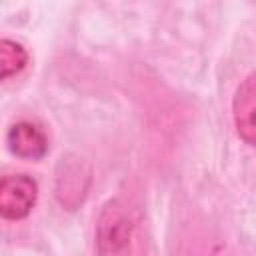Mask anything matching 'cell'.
<instances>
[{"mask_svg": "<svg viewBox=\"0 0 256 256\" xmlns=\"http://www.w3.org/2000/svg\"><path fill=\"white\" fill-rule=\"evenodd\" d=\"M36 182L26 174H8L0 182V214L8 220L28 216L36 202Z\"/></svg>", "mask_w": 256, "mask_h": 256, "instance_id": "1", "label": "cell"}, {"mask_svg": "<svg viewBox=\"0 0 256 256\" xmlns=\"http://www.w3.org/2000/svg\"><path fill=\"white\" fill-rule=\"evenodd\" d=\"M234 124L240 138L256 146V72L250 74L236 90L234 102Z\"/></svg>", "mask_w": 256, "mask_h": 256, "instance_id": "2", "label": "cell"}, {"mask_svg": "<svg viewBox=\"0 0 256 256\" xmlns=\"http://www.w3.org/2000/svg\"><path fill=\"white\" fill-rule=\"evenodd\" d=\"M8 146L20 158L38 160L48 150L46 134L32 122H18L8 130Z\"/></svg>", "mask_w": 256, "mask_h": 256, "instance_id": "3", "label": "cell"}, {"mask_svg": "<svg viewBox=\"0 0 256 256\" xmlns=\"http://www.w3.org/2000/svg\"><path fill=\"white\" fill-rule=\"evenodd\" d=\"M130 238V220L124 212L116 208V204H108L106 212L100 220V242H110L108 250L118 252L120 244H126Z\"/></svg>", "mask_w": 256, "mask_h": 256, "instance_id": "4", "label": "cell"}, {"mask_svg": "<svg viewBox=\"0 0 256 256\" xmlns=\"http://www.w3.org/2000/svg\"><path fill=\"white\" fill-rule=\"evenodd\" d=\"M88 186V172L80 174V164L78 162H68L64 166V174L58 176V198L62 204L70 206V196L74 194L76 200H82L84 192Z\"/></svg>", "mask_w": 256, "mask_h": 256, "instance_id": "5", "label": "cell"}, {"mask_svg": "<svg viewBox=\"0 0 256 256\" xmlns=\"http://www.w3.org/2000/svg\"><path fill=\"white\" fill-rule=\"evenodd\" d=\"M0 64H2V76L8 78L16 72H20L26 64V50L12 42V40H2L0 48Z\"/></svg>", "mask_w": 256, "mask_h": 256, "instance_id": "6", "label": "cell"}]
</instances>
